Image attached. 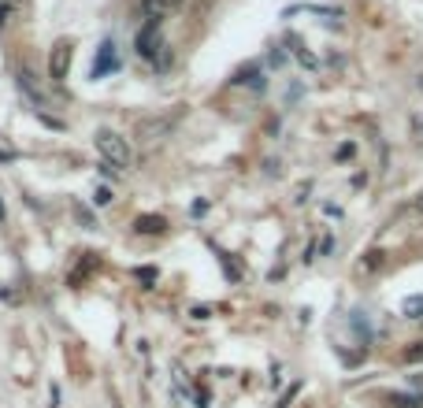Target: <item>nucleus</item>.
<instances>
[{
	"mask_svg": "<svg viewBox=\"0 0 423 408\" xmlns=\"http://www.w3.org/2000/svg\"><path fill=\"white\" fill-rule=\"evenodd\" d=\"M97 149H100V156H105V164L130 167V145H126V138L115 134V130H100V134H97Z\"/></svg>",
	"mask_w": 423,
	"mask_h": 408,
	"instance_id": "f257e3e1",
	"label": "nucleus"
},
{
	"mask_svg": "<svg viewBox=\"0 0 423 408\" xmlns=\"http://www.w3.org/2000/svg\"><path fill=\"white\" fill-rule=\"evenodd\" d=\"M71 60H75V45H71V41H56L52 52H49V78L52 82H67Z\"/></svg>",
	"mask_w": 423,
	"mask_h": 408,
	"instance_id": "f03ea898",
	"label": "nucleus"
},
{
	"mask_svg": "<svg viewBox=\"0 0 423 408\" xmlns=\"http://www.w3.org/2000/svg\"><path fill=\"white\" fill-rule=\"evenodd\" d=\"M134 49H138L141 60H160V49H167V45H164V37H160V26L156 23H145L141 26L138 37H134Z\"/></svg>",
	"mask_w": 423,
	"mask_h": 408,
	"instance_id": "7ed1b4c3",
	"label": "nucleus"
},
{
	"mask_svg": "<svg viewBox=\"0 0 423 408\" xmlns=\"http://www.w3.org/2000/svg\"><path fill=\"white\" fill-rule=\"evenodd\" d=\"M182 119V108L179 112H167V115H160V119H149V123H138V141L141 145H153V141H160V138H164L167 134V130L174 126V123H179Z\"/></svg>",
	"mask_w": 423,
	"mask_h": 408,
	"instance_id": "20e7f679",
	"label": "nucleus"
},
{
	"mask_svg": "<svg viewBox=\"0 0 423 408\" xmlns=\"http://www.w3.org/2000/svg\"><path fill=\"white\" fill-rule=\"evenodd\" d=\"M19 90L26 93V97H30L34 100V108H49V100H45V90H41V85H37V78L30 75V71H19Z\"/></svg>",
	"mask_w": 423,
	"mask_h": 408,
	"instance_id": "39448f33",
	"label": "nucleus"
},
{
	"mask_svg": "<svg viewBox=\"0 0 423 408\" xmlns=\"http://www.w3.org/2000/svg\"><path fill=\"white\" fill-rule=\"evenodd\" d=\"M119 67V56H115V41H105L97 52V64H93V75H105V71H115Z\"/></svg>",
	"mask_w": 423,
	"mask_h": 408,
	"instance_id": "423d86ee",
	"label": "nucleus"
},
{
	"mask_svg": "<svg viewBox=\"0 0 423 408\" xmlns=\"http://www.w3.org/2000/svg\"><path fill=\"white\" fill-rule=\"evenodd\" d=\"M164 16H167V4L164 0H141V19L145 23H164Z\"/></svg>",
	"mask_w": 423,
	"mask_h": 408,
	"instance_id": "0eeeda50",
	"label": "nucleus"
},
{
	"mask_svg": "<svg viewBox=\"0 0 423 408\" xmlns=\"http://www.w3.org/2000/svg\"><path fill=\"white\" fill-rule=\"evenodd\" d=\"M390 408H423V393H386Z\"/></svg>",
	"mask_w": 423,
	"mask_h": 408,
	"instance_id": "6e6552de",
	"label": "nucleus"
},
{
	"mask_svg": "<svg viewBox=\"0 0 423 408\" xmlns=\"http://www.w3.org/2000/svg\"><path fill=\"white\" fill-rule=\"evenodd\" d=\"M290 49H294V56H297V64H301V67H309V71L319 67V60H316L309 49H304V41H301V37H290Z\"/></svg>",
	"mask_w": 423,
	"mask_h": 408,
	"instance_id": "1a4fd4ad",
	"label": "nucleus"
},
{
	"mask_svg": "<svg viewBox=\"0 0 423 408\" xmlns=\"http://www.w3.org/2000/svg\"><path fill=\"white\" fill-rule=\"evenodd\" d=\"M134 230L138 234H160V230H164V220H160V215H138Z\"/></svg>",
	"mask_w": 423,
	"mask_h": 408,
	"instance_id": "9d476101",
	"label": "nucleus"
},
{
	"mask_svg": "<svg viewBox=\"0 0 423 408\" xmlns=\"http://www.w3.org/2000/svg\"><path fill=\"white\" fill-rule=\"evenodd\" d=\"M401 312H405L408 319H423V297H408V301L401 304Z\"/></svg>",
	"mask_w": 423,
	"mask_h": 408,
	"instance_id": "9b49d317",
	"label": "nucleus"
},
{
	"mask_svg": "<svg viewBox=\"0 0 423 408\" xmlns=\"http://www.w3.org/2000/svg\"><path fill=\"white\" fill-rule=\"evenodd\" d=\"M423 360V342H412L405 349V364H419Z\"/></svg>",
	"mask_w": 423,
	"mask_h": 408,
	"instance_id": "f8f14e48",
	"label": "nucleus"
},
{
	"mask_svg": "<svg viewBox=\"0 0 423 408\" xmlns=\"http://www.w3.org/2000/svg\"><path fill=\"white\" fill-rule=\"evenodd\" d=\"M93 204H97V208H105V204H112V189H108V186H100L97 193H93Z\"/></svg>",
	"mask_w": 423,
	"mask_h": 408,
	"instance_id": "ddd939ff",
	"label": "nucleus"
},
{
	"mask_svg": "<svg viewBox=\"0 0 423 408\" xmlns=\"http://www.w3.org/2000/svg\"><path fill=\"white\" fill-rule=\"evenodd\" d=\"M364 271H375V268H383V253H368V260L360 264Z\"/></svg>",
	"mask_w": 423,
	"mask_h": 408,
	"instance_id": "4468645a",
	"label": "nucleus"
},
{
	"mask_svg": "<svg viewBox=\"0 0 423 408\" xmlns=\"http://www.w3.org/2000/svg\"><path fill=\"white\" fill-rule=\"evenodd\" d=\"M353 152H357V149H353V141H345L342 149H338V160H353Z\"/></svg>",
	"mask_w": 423,
	"mask_h": 408,
	"instance_id": "2eb2a0df",
	"label": "nucleus"
},
{
	"mask_svg": "<svg viewBox=\"0 0 423 408\" xmlns=\"http://www.w3.org/2000/svg\"><path fill=\"white\" fill-rule=\"evenodd\" d=\"M294 393H297V386H290V390H286V393H282V401H279V408H286V404H290V401H294Z\"/></svg>",
	"mask_w": 423,
	"mask_h": 408,
	"instance_id": "dca6fc26",
	"label": "nucleus"
},
{
	"mask_svg": "<svg viewBox=\"0 0 423 408\" xmlns=\"http://www.w3.org/2000/svg\"><path fill=\"white\" fill-rule=\"evenodd\" d=\"M8 16H11V4H0V23H8Z\"/></svg>",
	"mask_w": 423,
	"mask_h": 408,
	"instance_id": "f3484780",
	"label": "nucleus"
},
{
	"mask_svg": "<svg viewBox=\"0 0 423 408\" xmlns=\"http://www.w3.org/2000/svg\"><path fill=\"white\" fill-rule=\"evenodd\" d=\"M164 4H167V11H174V8H182L186 0H164Z\"/></svg>",
	"mask_w": 423,
	"mask_h": 408,
	"instance_id": "a211bd4d",
	"label": "nucleus"
},
{
	"mask_svg": "<svg viewBox=\"0 0 423 408\" xmlns=\"http://www.w3.org/2000/svg\"><path fill=\"white\" fill-rule=\"evenodd\" d=\"M416 212H419V215H423V193H419V197H416Z\"/></svg>",
	"mask_w": 423,
	"mask_h": 408,
	"instance_id": "6ab92c4d",
	"label": "nucleus"
},
{
	"mask_svg": "<svg viewBox=\"0 0 423 408\" xmlns=\"http://www.w3.org/2000/svg\"><path fill=\"white\" fill-rule=\"evenodd\" d=\"M0 220H4V200H0Z\"/></svg>",
	"mask_w": 423,
	"mask_h": 408,
	"instance_id": "aec40b11",
	"label": "nucleus"
}]
</instances>
